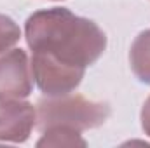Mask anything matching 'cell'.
<instances>
[{"instance_id": "obj_8", "label": "cell", "mask_w": 150, "mask_h": 148, "mask_svg": "<svg viewBox=\"0 0 150 148\" xmlns=\"http://www.w3.org/2000/svg\"><path fill=\"white\" fill-rule=\"evenodd\" d=\"M21 38V28L19 25L5 16V14H0V54L12 49Z\"/></svg>"}, {"instance_id": "obj_1", "label": "cell", "mask_w": 150, "mask_h": 148, "mask_svg": "<svg viewBox=\"0 0 150 148\" xmlns=\"http://www.w3.org/2000/svg\"><path fill=\"white\" fill-rule=\"evenodd\" d=\"M25 38L32 52H45L80 68L94 65L107 49L105 32L65 7L33 12L25 23Z\"/></svg>"}, {"instance_id": "obj_3", "label": "cell", "mask_w": 150, "mask_h": 148, "mask_svg": "<svg viewBox=\"0 0 150 148\" xmlns=\"http://www.w3.org/2000/svg\"><path fill=\"white\" fill-rule=\"evenodd\" d=\"M30 65L33 80L45 96H65L74 92L86 75V68L67 65L45 52H33Z\"/></svg>"}, {"instance_id": "obj_4", "label": "cell", "mask_w": 150, "mask_h": 148, "mask_svg": "<svg viewBox=\"0 0 150 148\" xmlns=\"http://www.w3.org/2000/svg\"><path fill=\"white\" fill-rule=\"evenodd\" d=\"M33 91V73L28 54L11 49L0 56V101L25 99Z\"/></svg>"}, {"instance_id": "obj_10", "label": "cell", "mask_w": 150, "mask_h": 148, "mask_svg": "<svg viewBox=\"0 0 150 148\" xmlns=\"http://www.w3.org/2000/svg\"><path fill=\"white\" fill-rule=\"evenodd\" d=\"M56 2H59V0H56Z\"/></svg>"}, {"instance_id": "obj_7", "label": "cell", "mask_w": 150, "mask_h": 148, "mask_svg": "<svg viewBox=\"0 0 150 148\" xmlns=\"http://www.w3.org/2000/svg\"><path fill=\"white\" fill-rule=\"evenodd\" d=\"M86 147L87 141L80 136L79 131L70 127H47L42 131V136L37 141V147Z\"/></svg>"}, {"instance_id": "obj_2", "label": "cell", "mask_w": 150, "mask_h": 148, "mask_svg": "<svg viewBox=\"0 0 150 148\" xmlns=\"http://www.w3.org/2000/svg\"><path fill=\"white\" fill-rule=\"evenodd\" d=\"M110 105L91 101L79 94L47 96L37 103V127L42 132L47 127L61 125L79 132L103 125L110 117Z\"/></svg>"}, {"instance_id": "obj_9", "label": "cell", "mask_w": 150, "mask_h": 148, "mask_svg": "<svg viewBox=\"0 0 150 148\" xmlns=\"http://www.w3.org/2000/svg\"><path fill=\"white\" fill-rule=\"evenodd\" d=\"M140 118H142V129H143V132L150 138V96L145 99V103L142 106Z\"/></svg>"}, {"instance_id": "obj_5", "label": "cell", "mask_w": 150, "mask_h": 148, "mask_svg": "<svg viewBox=\"0 0 150 148\" xmlns=\"http://www.w3.org/2000/svg\"><path fill=\"white\" fill-rule=\"evenodd\" d=\"M37 127V106L23 99L0 103V141L25 143Z\"/></svg>"}, {"instance_id": "obj_6", "label": "cell", "mask_w": 150, "mask_h": 148, "mask_svg": "<svg viewBox=\"0 0 150 148\" xmlns=\"http://www.w3.org/2000/svg\"><path fill=\"white\" fill-rule=\"evenodd\" d=\"M129 65L134 77L150 85V30H143L133 40L129 51Z\"/></svg>"}]
</instances>
